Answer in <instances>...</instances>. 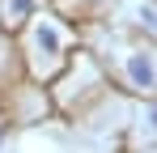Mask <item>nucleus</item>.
<instances>
[]
</instances>
